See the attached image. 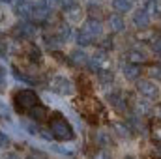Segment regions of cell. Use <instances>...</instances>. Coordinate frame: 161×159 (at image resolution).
<instances>
[{
    "label": "cell",
    "instance_id": "6da1fadb",
    "mask_svg": "<svg viewBox=\"0 0 161 159\" xmlns=\"http://www.w3.org/2000/svg\"><path fill=\"white\" fill-rule=\"evenodd\" d=\"M13 103H15V109L21 112V114H28L36 105H40V99L34 92L30 90H21L13 96Z\"/></svg>",
    "mask_w": 161,
    "mask_h": 159
},
{
    "label": "cell",
    "instance_id": "7a4b0ae2",
    "mask_svg": "<svg viewBox=\"0 0 161 159\" xmlns=\"http://www.w3.org/2000/svg\"><path fill=\"white\" fill-rule=\"evenodd\" d=\"M51 133L54 139L58 140H71L73 139V129L71 125L66 122V118H62L60 114H54L51 118Z\"/></svg>",
    "mask_w": 161,
    "mask_h": 159
},
{
    "label": "cell",
    "instance_id": "3957f363",
    "mask_svg": "<svg viewBox=\"0 0 161 159\" xmlns=\"http://www.w3.org/2000/svg\"><path fill=\"white\" fill-rule=\"evenodd\" d=\"M77 107H79L80 114L84 116L86 120H90V122H96V116H97V112H101V105H99V101L97 99H94V97H82L77 101Z\"/></svg>",
    "mask_w": 161,
    "mask_h": 159
},
{
    "label": "cell",
    "instance_id": "277c9868",
    "mask_svg": "<svg viewBox=\"0 0 161 159\" xmlns=\"http://www.w3.org/2000/svg\"><path fill=\"white\" fill-rule=\"evenodd\" d=\"M53 90L58 94H69L71 92V84L66 79H54L53 80Z\"/></svg>",
    "mask_w": 161,
    "mask_h": 159
},
{
    "label": "cell",
    "instance_id": "5b68a950",
    "mask_svg": "<svg viewBox=\"0 0 161 159\" xmlns=\"http://www.w3.org/2000/svg\"><path fill=\"white\" fill-rule=\"evenodd\" d=\"M28 114H30L34 120H38V122H43V120L47 118V109H45V107L40 103V105H36V107H34Z\"/></svg>",
    "mask_w": 161,
    "mask_h": 159
},
{
    "label": "cell",
    "instance_id": "8992f818",
    "mask_svg": "<svg viewBox=\"0 0 161 159\" xmlns=\"http://www.w3.org/2000/svg\"><path fill=\"white\" fill-rule=\"evenodd\" d=\"M139 13H141V15H135V23H137V25H142V26H144V25H148V23H150V19L144 15L146 11H139Z\"/></svg>",
    "mask_w": 161,
    "mask_h": 159
}]
</instances>
